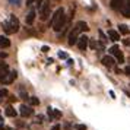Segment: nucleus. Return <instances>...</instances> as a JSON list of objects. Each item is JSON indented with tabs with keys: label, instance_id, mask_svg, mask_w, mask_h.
<instances>
[{
	"label": "nucleus",
	"instance_id": "obj_1",
	"mask_svg": "<svg viewBox=\"0 0 130 130\" xmlns=\"http://www.w3.org/2000/svg\"><path fill=\"white\" fill-rule=\"evenodd\" d=\"M89 28H88V24L86 22H83V21H80V22H77L76 25H75V28L70 31V34H69V44L70 45H75V44H77V40H79V32H86Z\"/></svg>",
	"mask_w": 130,
	"mask_h": 130
},
{
	"label": "nucleus",
	"instance_id": "obj_2",
	"mask_svg": "<svg viewBox=\"0 0 130 130\" xmlns=\"http://www.w3.org/2000/svg\"><path fill=\"white\" fill-rule=\"evenodd\" d=\"M15 77H16V72H10V73H9V70H7V72H5V73L0 75V82L7 85V83H12L13 80H15Z\"/></svg>",
	"mask_w": 130,
	"mask_h": 130
},
{
	"label": "nucleus",
	"instance_id": "obj_3",
	"mask_svg": "<svg viewBox=\"0 0 130 130\" xmlns=\"http://www.w3.org/2000/svg\"><path fill=\"white\" fill-rule=\"evenodd\" d=\"M66 21H67V16H66L64 13H63V15H61V16H60V18H59V19H57V21H56V22L53 24V29L56 31V32H60V31H61L63 28H64Z\"/></svg>",
	"mask_w": 130,
	"mask_h": 130
},
{
	"label": "nucleus",
	"instance_id": "obj_4",
	"mask_svg": "<svg viewBox=\"0 0 130 130\" xmlns=\"http://www.w3.org/2000/svg\"><path fill=\"white\" fill-rule=\"evenodd\" d=\"M110 54H111V56H116V59H117L118 63H124V56H123V53L120 51V48H118L117 45H112V47L110 48Z\"/></svg>",
	"mask_w": 130,
	"mask_h": 130
},
{
	"label": "nucleus",
	"instance_id": "obj_5",
	"mask_svg": "<svg viewBox=\"0 0 130 130\" xmlns=\"http://www.w3.org/2000/svg\"><path fill=\"white\" fill-rule=\"evenodd\" d=\"M88 44H89V38L86 35L79 37V40H77V47H79L80 51H85V50L88 48Z\"/></svg>",
	"mask_w": 130,
	"mask_h": 130
},
{
	"label": "nucleus",
	"instance_id": "obj_6",
	"mask_svg": "<svg viewBox=\"0 0 130 130\" xmlns=\"http://www.w3.org/2000/svg\"><path fill=\"white\" fill-rule=\"evenodd\" d=\"M129 2L130 0H111V7L112 9H116V10H121Z\"/></svg>",
	"mask_w": 130,
	"mask_h": 130
},
{
	"label": "nucleus",
	"instance_id": "obj_7",
	"mask_svg": "<svg viewBox=\"0 0 130 130\" xmlns=\"http://www.w3.org/2000/svg\"><path fill=\"white\" fill-rule=\"evenodd\" d=\"M9 24H10V28H12L13 34L19 31V21H18V18H16L15 15H10V16H9Z\"/></svg>",
	"mask_w": 130,
	"mask_h": 130
},
{
	"label": "nucleus",
	"instance_id": "obj_8",
	"mask_svg": "<svg viewBox=\"0 0 130 130\" xmlns=\"http://www.w3.org/2000/svg\"><path fill=\"white\" fill-rule=\"evenodd\" d=\"M19 112H21V116H22V117H29V116H32V108H31V107H28V105H24V104H22V105L19 107Z\"/></svg>",
	"mask_w": 130,
	"mask_h": 130
},
{
	"label": "nucleus",
	"instance_id": "obj_9",
	"mask_svg": "<svg viewBox=\"0 0 130 130\" xmlns=\"http://www.w3.org/2000/svg\"><path fill=\"white\" fill-rule=\"evenodd\" d=\"M50 5L48 3H44L41 7V19L42 21H47L48 18H50Z\"/></svg>",
	"mask_w": 130,
	"mask_h": 130
},
{
	"label": "nucleus",
	"instance_id": "obj_10",
	"mask_svg": "<svg viewBox=\"0 0 130 130\" xmlns=\"http://www.w3.org/2000/svg\"><path fill=\"white\" fill-rule=\"evenodd\" d=\"M34 21H35V10L34 9H31L28 15H26V24L28 25H32L34 24Z\"/></svg>",
	"mask_w": 130,
	"mask_h": 130
},
{
	"label": "nucleus",
	"instance_id": "obj_11",
	"mask_svg": "<svg viewBox=\"0 0 130 130\" xmlns=\"http://www.w3.org/2000/svg\"><path fill=\"white\" fill-rule=\"evenodd\" d=\"M108 38H110V40H111V41H118V40H120V34H118L117 31H114V29H110L108 31Z\"/></svg>",
	"mask_w": 130,
	"mask_h": 130
},
{
	"label": "nucleus",
	"instance_id": "obj_12",
	"mask_svg": "<svg viewBox=\"0 0 130 130\" xmlns=\"http://www.w3.org/2000/svg\"><path fill=\"white\" fill-rule=\"evenodd\" d=\"M10 45V40L5 35H0V47L2 48H7Z\"/></svg>",
	"mask_w": 130,
	"mask_h": 130
},
{
	"label": "nucleus",
	"instance_id": "obj_13",
	"mask_svg": "<svg viewBox=\"0 0 130 130\" xmlns=\"http://www.w3.org/2000/svg\"><path fill=\"white\" fill-rule=\"evenodd\" d=\"M5 114H6L7 117H16L18 116V112H16V110L13 108V107H6V110H5Z\"/></svg>",
	"mask_w": 130,
	"mask_h": 130
},
{
	"label": "nucleus",
	"instance_id": "obj_14",
	"mask_svg": "<svg viewBox=\"0 0 130 130\" xmlns=\"http://www.w3.org/2000/svg\"><path fill=\"white\" fill-rule=\"evenodd\" d=\"M114 63H116V61H114V59H112L111 56H107V57H104V59H102V64L107 66V67H111Z\"/></svg>",
	"mask_w": 130,
	"mask_h": 130
},
{
	"label": "nucleus",
	"instance_id": "obj_15",
	"mask_svg": "<svg viewBox=\"0 0 130 130\" xmlns=\"http://www.w3.org/2000/svg\"><path fill=\"white\" fill-rule=\"evenodd\" d=\"M121 13H123L124 18H130V2L121 9Z\"/></svg>",
	"mask_w": 130,
	"mask_h": 130
},
{
	"label": "nucleus",
	"instance_id": "obj_16",
	"mask_svg": "<svg viewBox=\"0 0 130 130\" xmlns=\"http://www.w3.org/2000/svg\"><path fill=\"white\" fill-rule=\"evenodd\" d=\"M48 114L53 116L54 118H61V112H60L59 110H51V108H48Z\"/></svg>",
	"mask_w": 130,
	"mask_h": 130
},
{
	"label": "nucleus",
	"instance_id": "obj_17",
	"mask_svg": "<svg viewBox=\"0 0 130 130\" xmlns=\"http://www.w3.org/2000/svg\"><path fill=\"white\" fill-rule=\"evenodd\" d=\"M118 31H120V34L127 35V34H129V26H127V25H120V26H118Z\"/></svg>",
	"mask_w": 130,
	"mask_h": 130
},
{
	"label": "nucleus",
	"instance_id": "obj_18",
	"mask_svg": "<svg viewBox=\"0 0 130 130\" xmlns=\"http://www.w3.org/2000/svg\"><path fill=\"white\" fill-rule=\"evenodd\" d=\"M3 28H5V31H6L7 34H13L12 28H10V24H9V21H7V22H3Z\"/></svg>",
	"mask_w": 130,
	"mask_h": 130
},
{
	"label": "nucleus",
	"instance_id": "obj_19",
	"mask_svg": "<svg viewBox=\"0 0 130 130\" xmlns=\"http://www.w3.org/2000/svg\"><path fill=\"white\" fill-rule=\"evenodd\" d=\"M29 102L32 104V105H38V104H40L38 98H35V96H31V98H29Z\"/></svg>",
	"mask_w": 130,
	"mask_h": 130
},
{
	"label": "nucleus",
	"instance_id": "obj_20",
	"mask_svg": "<svg viewBox=\"0 0 130 130\" xmlns=\"http://www.w3.org/2000/svg\"><path fill=\"white\" fill-rule=\"evenodd\" d=\"M7 95H9L7 89H0V98H5V96H7Z\"/></svg>",
	"mask_w": 130,
	"mask_h": 130
},
{
	"label": "nucleus",
	"instance_id": "obj_21",
	"mask_svg": "<svg viewBox=\"0 0 130 130\" xmlns=\"http://www.w3.org/2000/svg\"><path fill=\"white\" fill-rule=\"evenodd\" d=\"M7 2L13 6H21V0H7Z\"/></svg>",
	"mask_w": 130,
	"mask_h": 130
},
{
	"label": "nucleus",
	"instance_id": "obj_22",
	"mask_svg": "<svg viewBox=\"0 0 130 130\" xmlns=\"http://www.w3.org/2000/svg\"><path fill=\"white\" fill-rule=\"evenodd\" d=\"M76 130H86V126H85V124H77Z\"/></svg>",
	"mask_w": 130,
	"mask_h": 130
},
{
	"label": "nucleus",
	"instance_id": "obj_23",
	"mask_svg": "<svg viewBox=\"0 0 130 130\" xmlns=\"http://www.w3.org/2000/svg\"><path fill=\"white\" fill-rule=\"evenodd\" d=\"M35 3H37V7H40V9H41L42 5H44V3H42V0H35Z\"/></svg>",
	"mask_w": 130,
	"mask_h": 130
},
{
	"label": "nucleus",
	"instance_id": "obj_24",
	"mask_svg": "<svg viewBox=\"0 0 130 130\" xmlns=\"http://www.w3.org/2000/svg\"><path fill=\"white\" fill-rule=\"evenodd\" d=\"M100 37H101V40H102V41H107V37L104 35V32H102V31H100Z\"/></svg>",
	"mask_w": 130,
	"mask_h": 130
},
{
	"label": "nucleus",
	"instance_id": "obj_25",
	"mask_svg": "<svg viewBox=\"0 0 130 130\" xmlns=\"http://www.w3.org/2000/svg\"><path fill=\"white\" fill-rule=\"evenodd\" d=\"M60 129H61V127H60V124H56V126L51 127V130H60Z\"/></svg>",
	"mask_w": 130,
	"mask_h": 130
},
{
	"label": "nucleus",
	"instance_id": "obj_26",
	"mask_svg": "<svg viewBox=\"0 0 130 130\" xmlns=\"http://www.w3.org/2000/svg\"><path fill=\"white\" fill-rule=\"evenodd\" d=\"M6 57H7V54H6V53H0V60L6 59Z\"/></svg>",
	"mask_w": 130,
	"mask_h": 130
},
{
	"label": "nucleus",
	"instance_id": "obj_27",
	"mask_svg": "<svg viewBox=\"0 0 130 130\" xmlns=\"http://www.w3.org/2000/svg\"><path fill=\"white\" fill-rule=\"evenodd\" d=\"M5 67H7V66H6V63H3V61L0 60V69H5Z\"/></svg>",
	"mask_w": 130,
	"mask_h": 130
},
{
	"label": "nucleus",
	"instance_id": "obj_28",
	"mask_svg": "<svg viewBox=\"0 0 130 130\" xmlns=\"http://www.w3.org/2000/svg\"><path fill=\"white\" fill-rule=\"evenodd\" d=\"M124 73H127V75H130V66H127V67L124 69Z\"/></svg>",
	"mask_w": 130,
	"mask_h": 130
},
{
	"label": "nucleus",
	"instance_id": "obj_29",
	"mask_svg": "<svg viewBox=\"0 0 130 130\" xmlns=\"http://www.w3.org/2000/svg\"><path fill=\"white\" fill-rule=\"evenodd\" d=\"M59 57H61V59H66V54L60 51V53H59Z\"/></svg>",
	"mask_w": 130,
	"mask_h": 130
},
{
	"label": "nucleus",
	"instance_id": "obj_30",
	"mask_svg": "<svg viewBox=\"0 0 130 130\" xmlns=\"http://www.w3.org/2000/svg\"><path fill=\"white\" fill-rule=\"evenodd\" d=\"M32 2H35V0H28V5H31V3H32Z\"/></svg>",
	"mask_w": 130,
	"mask_h": 130
}]
</instances>
